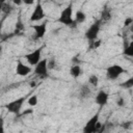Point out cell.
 Returning a JSON list of instances; mask_svg holds the SVG:
<instances>
[{"instance_id": "1", "label": "cell", "mask_w": 133, "mask_h": 133, "mask_svg": "<svg viewBox=\"0 0 133 133\" xmlns=\"http://www.w3.org/2000/svg\"><path fill=\"white\" fill-rule=\"evenodd\" d=\"M99 116H100V111H97L83 126L82 132L83 133H98L99 130L102 129L103 125L101 124V122L99 121Z\"/></svg>"}, {"instance_id": "2", "label": "cell", "mask_w": 133, "mask_h": 133, "mask_svg": "<svg viewBox=\"0 0 133 133\" xmlns=\"http://www.w3.org/2000/svg\"><path fill=\"white\" fill-rule=\"evenodd\" d=\"M73 3H70L66 5L59 14V17L57 19V22L64 26H72L74 25V17H73Z\"/></svg>"}, {"instance_id": "3", "label": "cell", "mask_w": 133, "mask_h": 133, "mask_svg": "<svg viewBox=\"0 0 133 133\" xmlns=\"http://www.w3.org/2000/svg\"><path fill=\"white\" fill-rule=\"evenodd\" d=\"M126 72L127 71L121 64L114 63V64H111V65L107 66V69H106V78L110 81H113V80H116L117 78H119Z\"/></svg>"}, {"instance_id": "4", "label": "cell", "mask_w": 133, "mask_h": 133, "mask_svg": "<svg viewBox=\"0 0 133 133\" xmlns=\"http://www.w3.org/2000/svg\"><path fill=\"white\" fill-rule=\"evenodd\" d=\"M25 100H26L25 97L17 98V99H15V100L8 102V103L5 105V108H6V110H7L9 113H12V114H15V115H20Z\"/></svg>"}, {"instance_id": "5", "label": "cell", "mask_w": 133, "mask_h": 133, "mask_svg": "<svg viewBox=\"0 0 133 133\" xmlns=\"http://www.w3.org/2000/svg\"><path fill=\"white\" fill-rule=\"evenodd\" d=\"M101 30V21L97 20L95 21L85 31V37L89 41V42H95L98 38L99 32Z\"/></svg>"}, {"instance_id": "6", "label": "cell", "mask_w": 133, "mask_h": 133, "mask_svg": "<svg viewBox=\"0 0 133 133\" xmlns=\"http://www.w3.org/2000/svg\"><path fill=\"white\" fill-rule=\"evenodd\" d=\"M42 52H43V47L36 48L35 50H33V51H31V52L25 54L24 58L27 60V62L29 63V65L34 66V65H36V64L39 62V60L42 59V58H41Z\"/></svg>"}, {"instance_id": "7", "label": "cell", "mask_w": 133, "mask_h": 133, "mask_svg": "<svg viewBox=\"0 0 133 133\" xmlns=\"http://www.w3.org/2000/svg\"><path fill=\"white\" fill-rule=\"evenodd\" d=\"M46 17L45 9L39 1L35 2V6L33 8V11L30 15V22H39Z\"/></svg>"}, {"instance_id": "8", "label": "cell", "mask_w": 133, "mask_h": 133, "mask_svg": "<svg viewBox=\"0 0 133 133\" xmlns=\"http://www.w3.org/2000/svg\"><path fill=\"white\" fill-rule=\"evenodd\" d=\"M48 72H49V69H48V58L41 59L39 62L36 65H34L33 73L35 75H37L38 77H41V78H46L48 76Z\"/></svg>"}, {"instance_id": "9", "label": "cell", "mask_w": 133, "mask_h": 133, "mask_svg": "<svg viewBox=\"0 0 133 133\" xmlns=\"http://www.w3.org/2000/svg\"><path fill=\"white\" fill-rule=\"evenodd\" d=\"M31 28L34 31V38L42 39L47 33V22H43L41 24H33L31 25Z\"/></svg>"}, {"instance_id": "10", "label": "cell", "mask_w": 133, "mask_h": 133, "mask_svg": "<svg viewBox=\"0 0 133 133\" xmlns=\"http://www.w3.org/2000/svg\"><path fill=\"white\" fill-rule=\"evenodd\" d=\"M31 72H32V69H31L29 65L25 64V63H24L23 61H21L20 59L17 61V63H16V74H17V75H19V76H21V77H26V76H28Z\"/></svg>"}, {"instance_id": "11", "label": "cell", "mask_w": 133, "mask_h": 133, "mask_svg": "<svg viewBox=\"0 0 133 133\" xmlns=\"http://www.w3.org/2000/svg\"><path fill=\"white\" fill-rule=\"evenodd\" d=\"M108 100H109V94H108L107 91L103 90V89H100V90L97 92L96 97H95V102H96V104H97L100 108L104 107V106L108 103Z\"/></svg>"}, {"instance_id": "12", "label": "cell", "mask_w": 133, "mask_h": 133, "mask_svg": "<svg viewBox=\"0 0 133 133\" xmlns=\"http://www.w3.org/2000/svg\"><path fill=\"white\" fill-rule=\"evenodd\" d=\"M90 96H91V88H90V86L88 84L81 85L79 90H78V97L81 100H85V99L90 98Z\"/></svg>"}, {"instance_id": "13", "label": "cell", "mask_w": 133, "mask_h": 133, "mask_svg": "<svg viewBox=\"0 0 133 133\" xmlns=\"http://www.w3.org/2000/svg\"><path fill=\"white\" fill-rule=\"evenodd\" d=\"M85 21H86V14H85L83 10H81V9L77 10L76 14H75L74 23H75V24H82V23H84Z\"/></svg>"}, {"instance_id": "14", "label": "cell", "mask_w": 133, "mask_h": 133, "mask_svg": "<svg viewBox=\"0 0 133 133\" xmlns=\"http://www.w3.org/2000/svg\"><path fill=\"white\" fill-rule=\"evenodd\" d=\"M81 73H82V69L79 64H73L70 68V75H71V77H73L75 79L78 78L81 75Z\"/></svg>"}, {"instance_id": "15", "label": "cell", "mask_w": 133, "mask_h": 133, "mask_svg": "<svg viewBox=\"0 0 133 133\" xmlns=\"http://www.w3.org/2000/svg\"><path fill=\"white\" fill-rule=\"evenodd\" d=\"M111 18H112V15H111V10H110L109 8L105 7V8L102 10V14H101V19H100V21H101V22H102V21L106 22V21H109V20H111Z\"/></svg>"}, {"instance_id": "16", "label": "cell", "mask_w": 133, "mask_h": 133, "mask_svg": "<svg viewBox=\"0 0 133 133\" xmlns=\"http://www.w3.org/2000/svg\"><path fill=\"white\" fill-rule=\"evenodd\" d=\"M87 84L89 86H92V87H97L98 84H99V77L95 74H91L89 75L88 79H87Z\"/></svg>"}, {"instance_id": "17", "label": "cell", "mask_w": 133, "mask_h": 133, "mask_svg": "<svg viewBox=\"0 0 133 133\" xmlns=\"http://www.w3.org/2000/svg\"><path fill=\"white\" fill-rule=\"evenodd\" d=\"M124 55L128 56V57H132L133 56V43L130 42L128 45L124 46V51H123Z\"/></svg>"}, {"instance_id": "18", "label": "cell", "mask_w": 133, "mask_h": 133, "mask_svg": "<svg viewBox=\"0 0 133 133\" xmlns=\"http://www.w3.org/2000/svg\"><path fill=\"white\" fill-rule=\"evenodd\" d=\"M119 86L123 87V88H125V89H130V88H132V87H133V78L130 77L129 79L125 80L124 82H122V83L119 84Z\"/></svg>"}, {"instance_id": "19", "label": "cell", "mask_w": 133, "mask_h": 133, "mask_svg": "<svg viewBox=\"0 0 133 133\" xmlns=\"http://www.w3.org/2000/svg\"><path fill=\"white\" fill-rule=\"evenodd\" d=\"M27 102H28L29 106L34 107V106H36V105H37V103H38V98H37V96H36V95H32V96H30V97L28 98Z\"/></svg>"}, {"instance_id": "20", "label": "cell", "mask_w": 133, "mask_h": 133, "mask_svg": "<svg viewBox=\"0 0 133 133\" xmlns=\"http://www.w3.org/2000/svg\"><path fill=\"white\" fill-rule=\"evenodd\" d=\"M55 66H56V60H55V58L52 57V58L48 59V69L49 70H54Z\"/></svg>"}, {"instance_id": "21", "label": "cell", "mask_w": 133, "mask_h": 133, "mask_svg": "<svg viewBox=\"0 0 133 133\" xmlns=\"http://www.w3.org/2000/svg\"><path fill=\"white\" fill-rule=\"evenodd\" d=\"M0 133H6L5 127H4V119H3V117H0Z\"/></svg>"}, {"instance_id": "22", "label": "cell", "mask_w": 133, "mask_h": 133, "mask_svg": "<svg viewBox=\"0 0 133 133\" xmlns=\"http://www.w3.org/2000/svg\"><path fill=\"white\" fill-rule=\"evenodd\" d=\"M132 23H133V19H132L131 17H129V18H127V19L125 20L124 25H125V27H128V26H131Z\"/></svg>"}, {"instance_id": "23", "label": "cell", "mask_w": 133, "mask_h": 133, "mask_svg": "<svg viewBox=\"0 0 133 133\" xmlns=\"http://www.w3.org/2000/svg\"><path fill=\"white\" fill-rule=\"evenodd\" d=\"M131 124H132V122H126V123H124L123 127L125 129H129V128H131Z\"/></svg>"}, {"instance_id": "24", "label": "cell", "mask_w": 133, "mask_h": 133, "mask_svg": "<svg viewBox=\"0 0 133 133\" xmlns=\"http://www.w3.org/2000/svg\"><path fill=\"white\" fill-rule=\"evenodd\" d=\"M116 104H117L118 106H124V105H125V102H124V100L121 98V99H118V100L116 101Z\"/></svg>"}, {"instance_id": "25", "label": "cell", "mask_w": 133, "mask_h": 133, "mask_svg": "<svg viewBox=\"0 0 133 133\" xmlns=\"http://www.w3.org/2000/svg\"><path fill=\"white\" fill-rule=\"evenodd\" d=\"M3 3H4V1H0V12H2V8H3Z\"/></svg>"}, {"instance_id": "26", "label": "cell", "mask_w": 133, "mask_h": 133, "mask_svg": "<svg viewBox=\"0 0 133 133\" xmlns=\"http://www.w3.org/2000/svg\"><path fill=\"white\" fill-rule=\"evenodd\" d=\"M1 49H2V47H1V46H0V52H1Z\"/></svg>"}, {"instance_id": "27", "label": "cell", "mask_w": 133, "mask_h": 133, "mask_svg": "<svg viewBox=\"0 0 133 133\" xmlns=\"http://www.w3.org/2000/svg\"><path fill=\"white\" fill-rule=\"evenodd\" d=\"M0 36H1V33H0Z\"/></svg>"}, {"instance_id": "28", "label": "cell", "mask_w": 133, "mask_h": 133, "mask_svg": "<svg viewBox=\"0 0 133 133\" xmlns=\"http://www.w3.org/2000/svg\"><path fill=\"white\" fill-rule=\"evenodd\" d=\"M98 133H100V131H99V132H98Z\"/></svg>"}]
</instances>
